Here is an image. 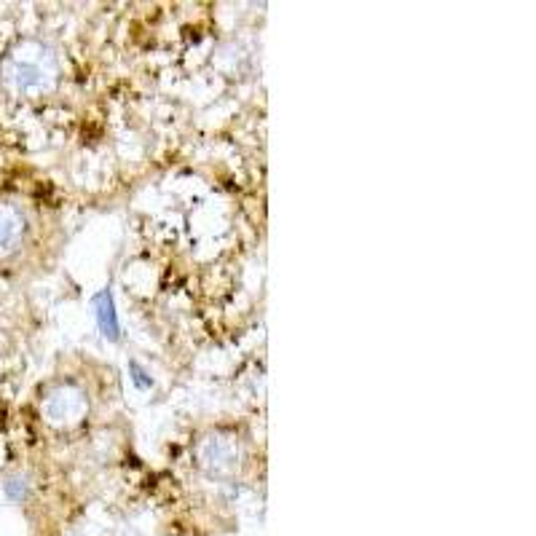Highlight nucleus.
<instances>
[{"instance_id":"7ed1b4c3","label":"nucleus","mask_w":536,"mask_h":536,"mask_svg":"<svg viewBox=\"0 0 536 536\" xmlns=\"http://www.w3.org/2000/svg\"><path fill=\"white\" fill-rule=\"evenodd\" d=\"M199 464L212 478H231L242 464V448L228 435L204 437L199 445Z\"/></svg>"},{"instance_id":"20e7f679","label":"nucleus","mask_w":536,"mask_h":536,"mask_svg":"<svg viewBox=\"0 0 536 536\" xmlns=\"http://www.w3.org/2000/svg\"><path fill=\"white\" fill-rule=\"evenodd\" d=\"M27 234V218L25 212L14 207V204H3L0 201V258H6L11 252L19 250V244Z\"/></svg>"},{"instance_id":"39448f33","label":"nucleus","mask_w":536,"mask_h":536,"mask_svg":"<svg viewBox=\"0 0 536 536\" xmlns=\"http://www.w3.org/2000/svg\"><path fill=\"white\" fill-rule=\"evenodd\" d=\"M94 314H97V325H100L102 335L110 338V341H118L121 338V327H118L116 306H113V298H110L108 290H102L94 298Z\"/></svg>"},{"instance_id":"f03ea898","label":"nucleus","mask_w":536,"mask_h":536,"mask_svg":"<svg viewBox=\"0 0 536 536\" xmlns=\"http://www.w3.org/2000/svg\"><path fill=\"white\" fill-rule=\"evenodd\" d=\"M43 411H46V419L57 427H76L89 413V397L81 386L59 384L43 402Z\"/></svg>"},{"instance_id":"f257e3e1","label":"nucleus","mask_w":536,"mask_h":536,"mask_svg":"<svg viewBox=\"0 0 536 536\" xmlns=\"http://www.w3.org/2000/svg\"><path fill=\"white\" fill-rule=\"evenodd\" d=\"M0 81L17 97H43L57 89V51L38 38H22L0 59Z\"/></svg>"}]
</instances>
